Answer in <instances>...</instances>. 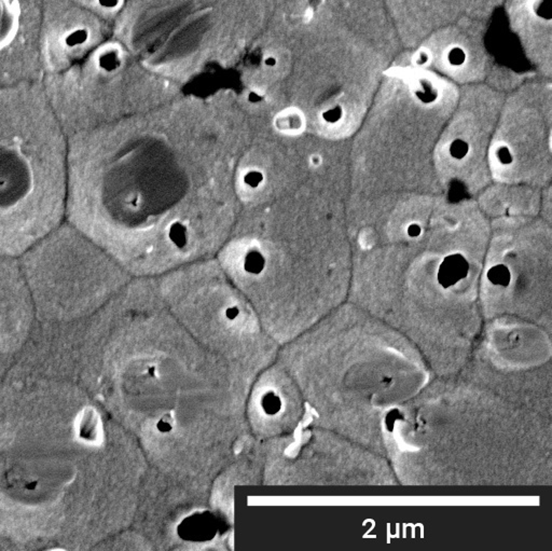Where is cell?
Returning <instances> with one entry per match:
<instances>
[{"mask_svg":"<svg viewBox=\"0 0 552 551\" xmlns=\"http://www.w3.org/2000/svg\"><path fill=\"white\" fill-rule=\"evenodd\" d=\"M66 180L67 137L42 85H0V256H22L61 225Z\"/></svg>","mask_w":552,"mask_h":551,"instance_id":"6da1fadb","label":"cell"},{"mask_svg":"<svg viewBox=\"0 0 552 551\" xmlns=\"http://www.w3.org/2000/svg\"><path fill=\"white\" fill-rule=\"evenodd\" d=\"M86 8L76 0H40L39 54L42 78L80 62L90 48Z\"/></svg>","mask_w":552,"mask_h":551,"instance_id":"7a4b0ae2","label":"cell"},{"mask_svg":"<svg viewBox=\"0 0 552 551\" xmlns=\"http://www.w3.org/2000/svg\"><path fill=\"white\" fill-rule=\"evenodd\" d=\"M398 37L415 48L444 27L479 22L502 0H382Z\"/></svg>","mask_w":552,"mask_h":551,"instance_id":"3957f363","label":"cell"},{"mask_svg":"<svg viewBox=\"0 0 552 551\" xmlns=\"http://www.w3.org/2000/svg\"><path fill=\"white\" fill-rule=\"evenodd\" d=\"M477 23H461L432 34L415 46L419 57L412 65L451 77L485 74L487 61Z\"/></svg>","mask_w":552,"mask_h":551,"instance_id":"277c9868","label":"cell"},{"mask_svg":"<svg viewBox=\"0 0 552 551\" xmlns=\"http://www.w3.org/2000/svg\"><path fill=\"white\" fill-rule=\"evenodd\" d=\"M551 0H508L510 25L543 74H551Z\"/></svg>","mask_w":552,"mask_h":551,"instance_id":"5b68a950","label":"cell"},{"mask_svg":"<svg viewBox=\"0 0 552 551\" xmlns=\"http://www.w3.org/2000/svg\"><path fill=\"white\" fill-rule=\"evenodd\" d=\"M31 0H0V51L19 33Z\"/></svg>","mask_w":552,"mask_h":551,"instance_id":"8992f818","label":"cell"},{"mask_svg":"<svg viewBox=\"0 0 552 551\" xmlns=\"http://www.w3.org/2000/svg\"><path fill=\"white\" fill-rule=\"evenodd\" d=\"M469 271V265L462 255H451L445 258L439 267L438 280L443 288L455 285L465 278Z\"/></svg>","mask_w":552,"mask_h":551,"instance_id":"52a82bcc","label":"cell"},{"mask_svg":"<svg viewBox=\"0 0 552 551\" xmlns=\"http://www.w3.org/2000/svg\"><path fill=\"white\" fill-rule=\"evenodd\" d=\"M486 276L487 279L494 285L508 286L510 283L509 269L504 265H498L491 268L489 271H487Z\"/></svg>","mask_w":552,"mask_h":551,"instance_id":"ba28073f","label":"cell"},{"mask_svg":"<svg viewBox=\"0 0 552 551\" xmlns=\"http://www.w3.org/2000/svg\"><path fill=\"white\" fill-rule=\"evenodd\" d=\"M168 236L172 243L179 248H183L188 242V232L186 227L180 222H174L168 229Z\"/></svg>","mask_w":552,"mask_h":551,"instance_id":"9c48e42d","label":"cell"},{"mask_svg":"<svg viewBox=\"0 0 552 551\" xmlns=\"http://www.w3.org/2000/svg\"><path fill=\"white\" fill-rule=\"evenodd\" d=\"M264 263H266L264 257L259 253L252 251V253H249L245 257L244 266H245V270L247 272L257 274V273H260L264 269Z\"/></svg>","mask_w":552,"mask_h":551,"instance_id":"30bf717a","label":"cell"},{"mask_svg":"<svg viewBox=\"0 0 552 551\" xmlns=\"http://www.w3.org/2000/svg\"><path fill=\"white\" fill-rule=\"evenodd\" d=\"M469 146L466 142H464L462 139H456L450 146V155L454 157V159H463L468 154Z\"/></svg>","mask_w":552,"mask_h":551,"instance_id":"8fae6325","label":"cell"},{"mask_svg":"<svg viewBox=\"0 0 552 551\" xmlns=\"http://www.w3.org/2000/svg\"><path fill=\"white\" fill-rule=\"evenodd\" d=\"M244 181L248 187L256 188L263 181V175L258 171H250L244 176Z\"/></svg>","mask_w":552,"mask_h":551,"instance_id":"7c38bea8","label":"cell"},{"mask_svg":"<svg viewBox=\"0 0 552 551\" xmlns=\"http://www.w3.org/2000/svg\"><path fill=\"white\" fill-rule=\"evenodd\" d=\"M342 116H343V109L340 107H334L326 110L325 113L322 114V119L328 123H336L342 118Z\"/></svg>","mask_w":552,"mask_h":551,"instance_id":"4fadbf2b","label":"cell"},{"mask_svg":"<svg viewBox=\"0 0 552 551\" xmlns=\"http://www.w3.org/2000/svg\"><path fill=\"white\" fill-rule=\"evenodd\" d=\"M497 157L503 164H509L513 162V155L507 147H501V149L497 151Z\"/></svg>","mask_w":552,"mask_h":551,"instance_id":"5bb4252c","label":"cell"},{"mask_svg":"<svg viewBox=\"0 0 552 551\" xmlns=\"http://www.w3.org/2000/svg\"><path fill=\"white\" fill-rule=\"evenodd\" d=\"M421 227L416 224H411L407 229L408 236L411 237H418L421 234Z\"/></svg>","mask_w":552,"mask_h":551,"instance_id":"9a60e30c","label":"cell"},{"mask_svg":"<svg viewBox=\"0 0 552 551\" xmlns=\"http://www.w3.org/2000/svg\"><path fill=\"white\" fill-rule=\"evenodd\" d=\"M248 99H249V102H251V103H258V102L262 101V96L258 94V93H256V92H251V93H249Z\"/></svg>","mask_w":552,"mask_h":551,"instance_id":"2e32d148","label":"cell"},{"mask_svg":"<svg viewBox=\"0 0 552 551\" xmlns=\"http://www.w3.org/2000/svg\"><path fill=\"white\" fill-rule=\"evenodd\" d=\"M237 314H238V310L237 308H230L227 310V316L229 318L233 319L234 317H237Z\"/></svg>","mask_w":552,"mask_h":551,"instance_id":"e0dca14e","label":"cell"},{"mask_svg":"<svg viewBox=\"0 0 552 551\" xmlns=\"http://www.w3.org/2000/svg\"><path fill=\"white\" fill-rule=\"evenodd\" d=\"M264 64H266V65H267L268 67H274V66L276 65V58H275V57H272V56H270V57L266 58V61H264Z\"/></svg>","mask_w":552,"mask_h":551,"instance_id":"ac0fdd59","label":"cell"}]
</instances>
